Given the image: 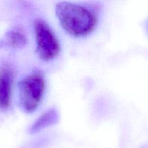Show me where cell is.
I'll return each instance as SVG.
<instances>
[{"label": "cell", "instance_id": "6da1fadb", "mask_svg": "<svg viewBox=\"0 0 148 148\" xmlns=\"http://www.w3.org/2000/svg\"><path fill=\"white\" fill-rule=\"evenodd\" d=\"M55 12L62 28L75 37L89 34L97 25L94 13L78 4L60 1L56 4Z\"/></svg>", "mask_w": 148, "mask_h": 148}, {"label": "cell", "instance_id": "7a4b0ae2", "mask_svg": "<svg viewBox=\"0 0 148 148\" xmlns=\"http://www.w3.org/2000/svg\"><path fill=\"white\" fill-rule=\"evenodd\" d=\"M45 86L44 77L40 72H33L19 82V103L25 112L36 111L43 99Z\"/></svg>", "mask_w": 148, "mask_h": 148}, {"label": "cell", "instance_id": "3957f363", "mask_svg": "<svg viewBox=\"0 0 148 148\" xmlns=\"http://www.w3.org/2000/svg\"><path fill=\"white\" fill-rule=\"evenodd\" d=\"M36 51L43 61L55 59L60 51V46L56 36L49 25L42 20H37L34 23Z\"/></svg>", "mask_w": 148, "mask_h": 148}, {"label": "cell", "instance_id": "277c9868", "mask_svg": "<svg viewBox=\"0 0 148 148\" xmlns=\"http://www.w3.org/2000/svg\"><path fill=\"white\" fill-rule=\"evenodd\" d=\"M14 79V71L5 64L0 69V108L6 109L11 101L12 88Z\"/></svg>", "mask_w": 148, "mask_h": 148}, {"label": "cell", "instance_id": "5b68a950", "mask_svg": "<svg viewBox=\"0 0 148 148\" xmlns=\"http://www.w3.org/2000/svg\"><path fill=\"white\" fill-rule=\"evenodd\" d=\"M58 114L57 111L55 109H49L42 114L35 121L30 127V133L35 134V133L40 132L41 130L46 128V127L52 126L57 122L58 120Z\"/></svg>", "mask_w": 148, "mask_h": 148}, {"label": "cell", "instance_id": "8992f818", "mask_svg": "<svg viewBox=\"0 0 148 148\" xmlns=\"http://www.w3.org/2000/svg\"><path fill=\"white\" fill-rule=\"evenodd\" d=\"M4 40L7 46L14 48L22 47L27 42L26 36L23 30L18 28H14L9 30L5 35Z\"/></svg>", "mask_w": 148, "mask_h": 148}]
</instances>
